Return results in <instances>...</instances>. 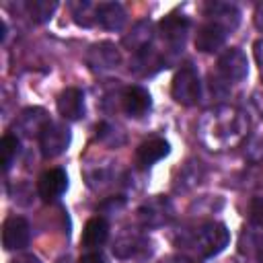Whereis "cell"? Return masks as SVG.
Wrapping results in <instances>:
<instances>
[{"label":"cell","instance_id":"26","mask_svg":"<svg viewBox=\"0 0 263 263\" xmlns=\"http://www.w3.org/2000/svg\"><path fill=\"white\" fill-rule=\"evenodd\" d=\"M255 25L259 31H263V4H259L255 10Z\"/></svg>","mask_w":263,"mask_h":263},{"label":"cell","instance_id":"10","mask_svg":"<svg viewBox=\"0 0 263 263\" xmlns=\"http://www.w3.org/2000/svg\"><path fill=\"white\" fill-rule=\"evenodd\" d=\"M97 23L107 31H119L125 25V10L119 2H101L95 6Z\"/></svg>","mask_w":263,"mask_h":263},{"label":"cell","instance_id":"8","mask_svg":"<svg viewBox=\"0 0 263 263\" xmlns=\"http://www.w3.org/2000/svg\"><path fill=\"white\" fill-rule=\"evenodd\" d=\"M205 16L210 18V23L222 27L226 33L232 31L240 21L238 8L234 4H228V2H210L205 6Z\"/></svg>","mask_w":263,"mask_h":263},{"label":"cell","instance_id":"7","mask_svg":"<svg viewBox=\"0 0 263 263\" xmlns=\"http://www.w3.org/2000/svg\"><path fill=\"white\" fill-rule=\"evenodd\" d=\"M121 105L129 117H144L152 107V97L144 86L134 84V86H127L123 90Z\"/></svg>","mask_w":263,"mask_h":263},{"label":"cell","instance_id":"20","mask_svg":"<svg viewBox=\"0 0 263 263\" xmlns=\"http://www.w3.org/2000/svg\"><path fill=\"white\" fill-rule=\"evenodd\" d=\"M18 148H21V142L14 134H4L2 142H0V156H2V168L4 173L12 166L16 154H18Z\"/></svg>","mask_w":263,"mask_h":263},{"label":"cell","instance_id":"25","mask_svg":"<svg viewBox=\"0 0 263 263\" xmlns=\"http://www.w3.org/2000/svg\"><path fill=\"white\" fill-rule=\"evenodd\" d=\"M255 58H257V62H259V66L263 70V39L255 43Z\"/></svg>","mask_w":263,"mask_h":263},{"label":"cell","instance_id":"24","mask_svg":"<svg viewBox=\"0 0 263 263\" xmlns=\"http://www.w3.org/2000/svg\"><path fill=\"white\" fill-rule=\"evenodd\" d=\"M10 263H41V261H39L35 255H29V253H27V255H18V257H14Z\"/></svg>","mask_w":263,"mask_h":263},{"label":"cell","instance_id":"13","mask_svg":"<svg viewBox=\"0 0 263 263\" xmlns=\"http://www.w3.org/2000/svg\"><path fill=\"white\" fill-rule=\"evenodd\" d=\"M171 152V146L166 140L162 138H152L148 142H142L136 150V160L140 166H150L154 162H158L160 158H164Z\"/></svg>","mask_w":263,"mask_h":263},{"label":"cell","instance_id":"15","mask_svg":"<svg viewBox=\"0 0 263 263\" xmlns=\"http://www.w3.org/2000/svg\"><path fill=\"white\" fill-rule=\"evenodd\" d=\"M109 236V224L105 218L95 216L86 222L84 230H82V247L84 249H99Z\"/></svg>","mask_w":263,"mask_h":263},{"label":"cell","instance_id":"12","mask_svg":"<svg viewBox=\"0 0 263 263\" xmlns=\"http://www.w3.org/2000/svg\"><path fill=\"white\" fill-rule=\"evenodd\" d=\"M88 64L92 70H111L119 64V51L113 43H97L88 51Z\"/></svg>","mask_w":263,"mask_h":263},{"label":"cell","instance_id":"19","mask_svg":"<svg viewBox=\"0 0 263 263\" xmlns=\"http://www.w3.org/2000/svg\"><path fill=\"white\" fill-rule=\"evenodd\" d=\"M148 43H150V23L142 21V23H138V25L134 27L132 35L125 37V45L138 53V51L146 49Z\"/></svg>","mask_w":263,"mask_h":263},{"label":"cell","instance_id":"21","mask_svg":"<svg viewBox=\"0 0 263 263\" xmlns=\"http://www.w3.org/2000/svg\"><path fill=\"white\" fill-rule=\"evenodd\" d=\"M72 14H74V21L82 27H90L97 18H95V6L90 2H76L72 4Z\"/></svg>","mask_w":263,"mask_h":263},{"label":"cell","instance_id":"4","mask_svg":"<svg viewBox=\"0 0 263 263\" xmlns=\"http://www.w3.org/2000/svg\"><path fill=\"white\" fill-rule=\"evenodd\" d=\"M31 240L29 222L23 216H8L2 224V247L6 251H21Z\"/></svg>","mask_w":263,"mask_h":263},{"label":"cell","instance_id":"1","mask_svg":"<svg viewBox=\"0 0 263 263\" xmlns=\"http://www.w3.org/2000/svg\"><path fill=\"white\" fill-rule=\"evenodd\" d=\"M171 95L179 105L191 107L199 101L201 95V82H199V74L191 64H185L177 70V74L173 76V84H171Z\"/></svg>","mask_w":263,"mask_h":263},{"label":"cell","instance_id":"2","mask_svg":"<svg viewBox=\"0 0 263 263\" xmlns=\"http://www.w3.org/2000/svg\"><path fill=\"white\" fill-rule=\"evenodd\" d=\"M230 240V232L226 230L224 224L220 222H208L201 224L195 232V247L203 257H214L220 251H224V247Z\"/></svg>","mask_w":263,"mask_h":263},{"label":"cell","instance_id":"23","mask_svg":"<svg viewBox=\"0 0 263 263\" xmlns=\"http://www.w3.org/2000/svg\"><path fill=\"white\" fill-rule=\"evenodd\" d=\"M80 263H107V259L101 253H86V255H82Z\"/></svg>","mask_w":263,"mask_h":263},{"label":"cell","instance_id":"3","mask_svg":"<svg viewBox=\"0 0 263 263\" xmlns=\"http://www.w3.org/2000/svg\"><path fill=\"white\" fill-rule=\"evenodd\" d=\"M70 144V129L64 123H53L49 121L43 132L39 134V146L43 158H55L60 156Z\"/></svg>","mask_w":263,"mask_h":263},{"label":"cell","instance_id":"18","mask_svg":"<svg viewBox=\"0 0 263 263\" xmlns=\"http://www.w3.org/2000/svg\"><path fill=\"white\" fill-rule=\"evenodd\" d=\"M55 8H58V2L55 0H31V2H27L29 16L35 23H47L53 16Z\"/></svg>","mask_w":263,"mask_h":263},{"label":"cell","instance_id":"22","mask_svg":"<svg viewBox=\"0 0 263 263\" xmlns=\"http://www.w3.org/2000/svg\"><path fill=\"white\" fill-rule=\"evenodd\" d=\"M249 216H251V220H253L255 224L263 226V195L253 197L251 208H249Z\"/></svg>","mask_w":263,"mask_h":263},{"label":"cell","instance_id":"14","mask_svg":"<svg viewBox=\"0 0 263 263\" xmlns=\"http://www.w3.org/2000/svg\"><path fill=\"white\" fill-rule=\"evenodd\" d=\"M160 33L162 37L171 43V45H183L185 35L189 31V21L185 16H177V14H168L160 21Z\"/></svg>","mask_w":263,"mask_h":263},{"label":"cell","instance_id":"11","mask_svg":"<svg viewBox=\"0 0 263 263\" xmlns=\"http://www.w3.org/2000/svg\"><path fill=\"white\" fill-rule=\"evenodd\" d=\"M226 41V31L214 23H205L197 29L195 33V47L203 53H212L216 49H220Z\"/></svg>","mask_w":263,"mask_h":263},{"label":"cell","instance_id":"6","mask_svg":"<svg viewBox=\"0 0 263 263\" xmlns=\"http://www.w3.org/2000/svg\"><path fill=\"white\" fill-rule=\"evenodd\" d=\"M68 187V175L64 168H49L37 181V193L43 201H53L62 197Z\"/></svg>","mask_w":263,"mask_h":263},{"label":"cell","instance_id":"5","mask_svg":"<svg viewBox=\"0 0 263 263\" xmlns=\"http://www.w3.org/2000/svg\"><path fill=\"white\" fill-rule=\"evenodd\" d=\"M218 72L226 80L238 82V80L247 78V74H249V60H247V55L238 47H230V49H226L220 55V60H218Z\"/></svg>","mask_w":263,"mask_h":263},{"label":"cell","instance_id":"17","mask_svg":"<svg viewBox=\"0 0 263 263\" xmlns=\"http://www.w3.org/2000/svg\"><path fill=\"white\" fill-rule=\"evenodd\" d=\"M49 123V119L45 117V111L43 109H27V111H23V115H21V127L25 129V134H41L43 132V127Z\"/></svg>","mask_w":263,"mask_h":263},{"label":"cell","instance_id":"16","mask_svg":"<svg viewBox=\"0 0 263 263\" xmlns=\"http://www.w3.org/2000/svg\"><path fill=\"white\" fill-rule=\"evenodd\" d=\"M140 218L144 220V224L148 226H156V224H162L171 218V205L166 199H154L150 203H146L142 210H140Z\"/></svg>","mask_w":263,"mask_h":263},{"label":"cell","instance_id":"9","mask_svg":"<svg viewBox=\"0 0 263 263\" xmlns=\"http://www.w3.org/2000/svg\"><path fill=\"white\" fill-rule=\"evenodd\" d=\"M58 113L68 119L76 121L84 115V92L80 88H66L58 97Z\"/></svg>","mask_w":263,"mask_h":263}]
</instances>
